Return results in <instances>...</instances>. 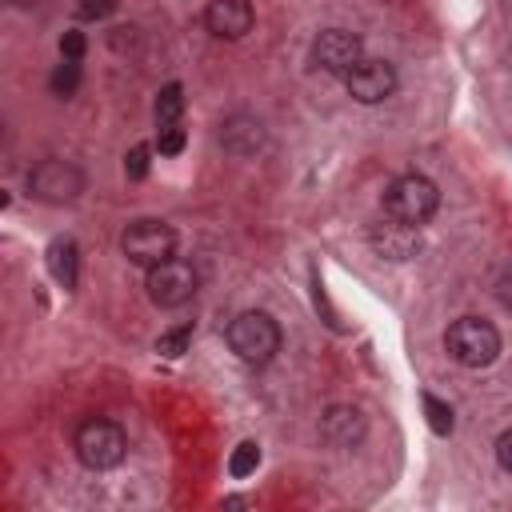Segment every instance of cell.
Segmentation results:
<instances>
[{
	"label": "cell",
	"mask_w": 512,
	"mask_h": 512,
	"mask_svg": "<svg viewBox=\"0 0 512 512\" xmlns=\"http://www.w3.org/2000/svg\"><path fill=\"white\" fill-rule=\"evenodd\" d=\"M84 48H88V40H84V32H76V28H68V32L60 36V56H64V60H80V56H84Z\"/></svg>",
	"instance_id": "23"
},
{
	"label": "cell",
	"mask_w": 512,
	"mask_h": 512,
	"mask_svg": "<svg viewBox=\"0 0 512 512\" xmlns=\"http://www.w3.org/2000/svg\"><path fill=\"white\" fill-rule=\"evenodd\" d=\"M364 60V40L356 36V32H348V28H324L316 40H312V48H308V64L316 68V72H328V76H348L356 64Z\"/></svg>",
	"instance_id": "8"
},
{
	"label": "cell",
	"mask_w": 512,
	"mask_h": 512,
	"mask_svg": "<svg viewBox=\"0 0 512 512\" xmlns=\"http://www.w3.org/2000/svg\"><path fill=\"white\" fill-rule=\"evenodd\" d=\"M48 88H52V96H60V100L76 96V88H80V60H60V64L52 68V76H48Z\"/></svg>",
	"instance_id": "16"
},
{
	"label": "cell",
	"mask_w": 512,
	"mask_h": 512,
	"mask_svg": "<svg viewBox=\"0 0 512 512\" xmlns=\"http://www.w3.org/2000/svg\"><path fill=\"white\" fill-rule=\"evenodd\" d=\"M196 284H200L196 280V268L188 260H180V256H168V260L152 264L148 276H144L148 300L156 308H180V304H188L196 296Z\"/></svg>",
	"instance_id": "7"
},
{
	"label": "cell",
	"mask_w": 512,
	"mask_h": 512,
	"mask_svg": "<svg viewBox=\"0 0 512 512\" xmlns=\"http://www.w3.org/2000/svg\"><path fill=\"white\" fill-rule=\"evenodd\" d=\"M8 4H12V8H36L40 0H8Z\"/></svg>",
	"instance_id": "26"
},
{
	"label": "cell",
	"mask_w": 512,
	"mask_h": 512,
	"mask_svg": "<svg viewBox=\"0 0 512 512\" xmlns=\"http://www.w3.org/2000/svg\"><path fill=\"white\" fill-rule=\"evenodd\" d=\"M188 340H192V324H180V328H172V332H164L156 340V352L160 356H184L188 352Z\"/></svg>",
	"instance_id": "19"
},
{
	"label": "cell",
	"mask_w": 512,
	"mask_h": 512,
	"mask_svg": "<svg viewBox=\"0 0 512 512\" xmlns=\"http://www.w3.org/2000/svg\"><path fill=\"white\" fill-rule=\"evenodd\" d=\"M184 128L180 124H164L160 132H156V152L160 156H176V152H184Z\"/></svg>",
	"instance_id": "20"
},
{
	"label": "cell",
	"mask_w": 512,
	"mask_h": 512,
	"mask_svg": "<svg viewBox=\"0 0 512 512\" xmlns=\"http://www.w3.org/2000/svg\"><path fill=\"white\" fill-rule=\"evenodd\" d=\"M444 348L460 368H488L500 356V332L480 316H460L448 324Z\"/></svg>",
	"instance_id": "4"
},
{
	"label": "cell",
	"mask_w": 512,
	"mask_h": 512,
	"mask_svg": "<svg viewBox=\"0 0 512 512\" xmlns=\"http://www.w3.org/2000/svg\"><path fill=\"white\" fill-rule=\"evenodd\" d=\"M256 24V8L252 0H208L204 8V28L216 40H244Z\"/></svg>",
	"instance_id": "10"
},
{
	"label": "cell",
	"mask_w": 512,
	"mask_h": 512,
	"mask_svg": "<svg viewBox=\"0 0 512 512\" xmlns=\"http://www.w3.org/2000/svg\"><path fill=\"white\" fill-rule=\"evenodd\" d=\"M424 416H428V428L436 432V436H448L452 428H456V420H452V408L440 400V396H424Z\"/></svg>",
	"instance_id": "18"
},
{
	"label": "cell",
	"mask_w": 512,
	"mask_h": 512,
	"mask_svg": "<svg viewBox=\"0 0 512 512\" xmlns=\"http://www.w3.org/2000/svg\"><path fill=\"white\" fill-rule=\"evenodd\" d=\"M436 208H440V188L420 172H404L384 188V216L400 224L420 228L436 216Z\"/></svg>",
	"instance_id": "3"
},
{
	"label": "cell",
	"mask_w": 512,
	"mask_h": 512,
	"mask_svg": "<svg viewBox=\"0 0 512 512\" xmlns=\"http://www.w3.org/2000/svg\"><path fill=\"white\" fill-rule=\"evenodd\" d=\"M396 84H400L396 68H392L388 60H380V56H364V60L344 76V88H348V96H352L356 104H384V100L396 92Z\"/></svg>",
	"instance_id": "9"
},
{
	"label": "cell",
	"mask_w": 512,
	"mask_h": 512,
	"mask_svg": "<svg viewBox=\"0 0 512 512\" xmlns=\"http://www.w3.org/2000/svg\"><path fill=\"white\" fill-rule=\"evenodd\" d=\"M256 464H260V444H256V440H244V444H236L232 456H228V476L244 480V476L256 472Z\"/></svg>",
	"instance_id": "17"
},
{
	"label": "cell",
	"mask_w": 512,
	"mask_h": 512,
	"mask_svg": "<svg viewBox=\"0 0 512 512\" xmlns=\"http://www.w3.org/2000/svg\"><path fill=\"white\" fill-rule=\"evenodd\" d=\"M28 192L36 200H44V204H72L84 192V172L72 160L48 156V160L28 168Z\"/></svg>",
	"instance_id": "5"
},
{
	"label": "cell",
	"mask_w": 512,
	"mask_h": 512,
	"mask_svg": "<svg viewBox=\"0 0 512 512\" xmlns=\"http://www.w3.org/2000/svg\"><path fill=\"white\" fill-rule=\"evenodd\" d=\"M72 448H76V460H80L84 468L108 472V468L124 464V456H128V436H124V428H120L116 420H108V416H88V420L76 424Z\"/></svg>",
	"instance_id": "1"
},
{
	"label": "cell",
	"mask_w": 512,
	"mask_h": 512,
	"mask_svg": "<svg viewBox=\"0 0 512 512\" xmlns=\"http://www.w3.org/2000/svg\"><path fill=\"white\" fill-rule=\"evenodd\" d=\"M148 156H152V148H148V144H136V148L124 156V176H128V180H144V176H148Z\"/></svg>",
	"instance_id": "21"
},
{
	"label": "cell",
	"mask_w": 512,
	"mask_h": 512,
	"mask_svg": "<svg viewBox=\"0 0 512 512\" xmlns=\"http://www.w3.org/2000/svg\"><path fill=\"white\" fill-rule=\"evenodd\" d=\"M364 432H368V420L356 404H332L320 416V440L332 448H356L364 440Z\"/></svg>",
	"instance_id": "11"
},
{
	"label": "cell",
	"mask_w": 512,
	"mask_h": 512,
	"mask_svg": "<svg viewBox=\"0 0 512 512\" xmlns=\"http://www.w3.org/2000/svg\"><path fill=\"white\" fill-rule=\"evenodd\" d=\"M116 12V0H80L76 4V16L80 20H108Z\"/></svg>",
	"instance_id": "22"
},
{
	"label": "cell",
	"mask_w": 512,
	"mask_h": 512,
	"mask_svg": "<svg viewBox=\"0 0 512 512\" xmlns=\"http://www.w3.org/2000/svg\"><path fill=\"white\" fill-rule=\"evenodd\" d=\"M44 264H48V276H52L64 292L76 288V276H80V248H76L72 236H56V240L48 244V252H44Z\"/></svg>",
	"instance_id": "14"
},
{
	"label": "cell",
	"mask_w": 512,
	"mask_h": 512,
	"mask_svg": "<svg viewBox=\"0 0 512 512\" xmlns=\"http://www.w3.org/2000/svg\"><path fill=\"white\" fill-rule=\"evenodd\" d=\"M420 228H412V224H400V220H384V224H376L372 232H368V240H372V248H376V256H384V260H408V256H416V248H420V236H416Z\"/></svg>",
	"instance_id": "13"
},
{
	"label": "cell",
	"mask_w": 512,
	"mask_h": 512,
	"mask_svg": "<svg viewBox=\"0 0 512 512\" xmlns=\"http://www.w3.org/2000/svg\"><path fill=\"white\" fill-rule=\"evenodd\" d=\"M496 460H500L504 472H512V428H504V432L496 436Z\"/></svg>",
	"instance_id": "25"
},
{
	"label": "cell",
	"mask_w": 512,
	"mask_h": 512,
	"mask_svg": "<svg viewBox=\"0 0 512 512\" xmlns=\"http://www.w3.org/2000/svg\"><path fill=\"white\" fill-rule=\"evenodd\" d=\"M224 340H228V348L244 360V364H268L276 352H280V344H284V332H280V324L268 316V312H260V308H252V312H240L228 328H224Z\"/></svg>",
	"instance_id": "2"
},
{
	"label": "cell",
	"mask_w": 512,
	"mask_h": 512,
	"mask_svg": "<svg viewBox=\"0 0 512 512\" xmlns=\"http://www.w3.org/2000/svg\"><path fill=\"white\" fill-rule=\"evenodd\" d=\"M216 136H220L224 152H232V156H252V152L264 148V124H260L252 112H232V116H224Z\"/></svg>",
	"instance_id": "12"
},
{
	"label": "cell",
	"mask_w": 512,
	"mask_h": 512,
	"mask_svg": "<svg viewBox=\"0 0 512 512\" xmlns=\"http://www.w3.org/2000/svg\"><path fill=\"white\" fill-rule=\"evenodd\" d=\"M156 128H164V124H180V116H184V88L172 80V84H164L160 92H156Z\"/></svg>",
	"instance_id": "15"
},
{
	"label": "cell",
	"mask_w": 512,
	"mask_h": 512,
	"mask_svg": "<svg viewBox=\"0 0 512 512\" xmlns=\"http://www.w3.org/2000/svg\"><path fill=\"white\" fill-rule=\"evenodd\" d=\"M120 252H124L132 264L152 268V264L176 256V232H172V224L152 220V216H148V220H132V224L124 228V236H120Z\"/></svg>",
	"instance_id": "6"
},
{
	"label": "cell",
	"mask_w": 512,
	"mask_h": 512,
	"mask_svg": "<svg viewBox=\"0 0 512 512\" xmlns=\"http://www.w3.org/2000/svg\"><path fill=\"white\" fill-rule=\"evenodd\" d=\"M496 300L512 312V264H504V268H500V276H496Z\"/></svg>",
	"instance_id": "24"
}]
</instances>
